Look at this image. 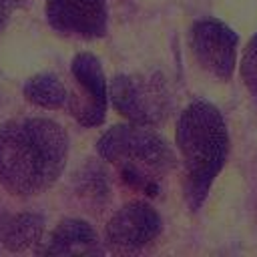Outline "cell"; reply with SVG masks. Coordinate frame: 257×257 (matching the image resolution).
<instances>
[{
    "label": "cell",
    "mask_w": 257,
    "mask_h": 257,
    "mask_svg": "<svg viewBox=\"0 0 257 257\" xmlns=\"http://www.w3.org/2000/svg\"><path fill=\"white\" fill-rule=\"evenodd\" d=\"M68 135L50 118H14L0 124V185L14 195H38L62 175Z\"/></svg>",
    "instance_id": "obj_1"
},
{
    "label": "cell",
    "mask_w": 257,
    "mask_h": 257,
    "mask_svg": "<svg viewBox=\"0 0 257 257\" xmlns=\"http://www.w3.org/2000/svg\"><path fill=\"white\" fill-rule=\"evenodd\" d=\"M175 141L183 161L185 201L197 211L229 155V133L221 110L207 100H193L179 114Z\"/></svg>",
    "instance_id": "obj_2"
},
{
    "label": "cell",
    "mask_w": 257,
    "mask_h": 257,
    "mask_svg": "<svg viewBox=\"0 0 257 257\" xmlns=\"http://www.w3.org/2000/svg\"><path fill=\"white\" fill-rule=\"evenodd\" d=\"M98 155L116 167H137L153 177L171 171L177 163L169 143L155 126L126 122L104 131L96 143Z\"/></svg>",
    "instance_id": "obj_3"
},
{
    "label": "cell",
    "mask_w": 257,
    "mask_h": 257,
    "mask_svg": "<svg viewBox=\"0 0 257 257\" xmlns=\"http://www.w3.org/2000/svg\"><path fill=\"white\" fill-rule=\"evenodd\" d=\"M108 100L128 122L157 126L171 112V94L159 74H116L108 86Z\"/></svg>",
    "instance_id": "obj_4"
},
{
    "label": "cell",
    "mask_w": 257,
    "mask_h": 257,
    "mask_svg": "<svg viewBox=\"0 0 257 257\" xmlns=\"http://www.w3.org/2000/svg\"><path fill=\"white\" fill-rule=\"evenodd\" d=\"M237 32L217 18H201L189 30V46L195 60L219 80H229L233 76L237 66Z\"/></svg>",
    "instance_id": "obj_5"
},
{
    "label": "cell",
    "mask_w": 257,
    "mask_h": 257,
    "mask_svg": "<svg viewBox=\"0 0 257 257\" xmlns=\"http://www.w3.org/2000/svg\"><path fill=\"white\" fill-rule=\"evenodd\" d=\"M161 227V217L149 203L131 201L108 219L104 237L112 249L137 251L153 243L159 237Z\"/></svg>",
    "instance_id": "obj_6"
},
{
    "label": "cell",
    "mask_w": 257,
    "mask_h": 257,
    "mask_svg": "<svg viewBox=\"0 0 257 257\" xmlns=\"http://www.w3.org/2000/svg\"><path fill=\"white\" fill-rule=\"evenodd\" d=\"M46 20L64 36L92 40L106 34L108 10L104 0H46Z\"/></svg>",
    "instance_id": "obj_7"
},
{
    "label": "cell",
    "mask_w": 257,
    "mask_h": 257,
    "mask_svg": "<svg viewBox=\"0 0 257 257\" xmlns=\"http://www.w3.org/2000/svg\"><path fill=\"white\" fill-rule=\"evenodd\" d=\"M70 72L76 84L84 90V100L70 106L82 126H98L106 116L108 84L100 60L90 52H78L70 62Z\"/></svg>",
    "instance_id": "obj_8"
},
{
    "label": "cell",
    "mask_w": 257,
    "mask_h": 257,
    "mask_svg": "<svg viewBox=\"0 0 257 257\" xmlns=\"http://www.w3.org/2000/svg\"><path fill=\"white\" fill-rule=\"evenodd\" d=\"M42 255H92L100 253V241L90 223L82 219H62L48 235L42 247L36 249Z\"/></svg>",
    "instance_id": "obj_9"
},
{
    "label": "cell",
    "mask_w": 257,
    "mask_h": 257,
    "mask_svg": "<svg viewBox=\"0 0 257 257\" xmlns=\"http://www.w3.org/2000/svg\"><path fill=\"white\" fill-rule=\"evenodd\" d=\"M42 231H44V219L38 213L10 215V221L0 245L6 247L8 251H24L40 243Z\"/></svg>",
    "instance_id": "obj_10"
},
{
    "label": "cell",
    "mask_w": 257,
    "mask_h": 257,
    "mask_svg": "<svg viewBox=\"0 0 257 257\" xmlns=\"http://www.w3.org/2000/svg\"><path fill=\"white\" fill-rule=\"evenodd\" d=\"M26 100L42 108H60L68 104L70 96L62 80L52 72H40L30 76L22 88Z\"/></svg>",
    "instance_id": "obj_11"
},
{
    "label": "cell",
    "mask_w": 257,
    "mask_h": 257,
    "mask_svg": "<svg viewBox=\"0 0 257 257\" xmlns=\"http://www.w3.org/2000/svg\"><path fill=\"white\" fill-rule=\"evenodd\" d=\"M241 78L249 90V94L253 96V100L257 102V32L251 36V40L247 42L245 50H243V58H241Z\"/></svg>",
    "instance_id": "obj_12"
},
{
    "label": "cell",
    "mask_w": 257,
    "mask_h": 257,
    "mask_svg": "<svg viewBox=\"0 0 257 257\" xmlns=\"http://www.w3.org/2000/svg\"><path fill=\"white\" fill-rule=\"evenodd\" d=\"M104 171L98 167V165H88L82 173H80V181H82V187H80V193L84 195H90L92 199H98V197H106V179H104Z\"/></svg>",
    "instance_id": "obj_13"
},
{
    "label": "cell",
    "mask_w": 257,
    "mask_h": 257,
    "mask_svg": "<svg viewBox=\"0 0 257 257\" xmlns=\"http://www.w3.org/2000/svg\"><path fill=\"white\" fill-rule=\"evenodd\" d=\"M30 4H32V0H0V32L4 30V26L10 20V16L16 10H24Z\"/></svg>",
    "instance_id": "obj_14"
},
{
    "label": "cell",
    "mask_w": 257,
    "mask_h": 257,
    "mask_svg": "<svg viewBox=\"0 0 257 257\" xmlns=\"http://www.w3.org/2000/svg\"><path fill=\"white\" fill-rule=\"evenodd\" d=\"M8 221H10V215L6 211L0 209V243H2V237H4V231L8 227Z\"/></svg>",
    "instance_id": "obj_15"
}]
</instances>
